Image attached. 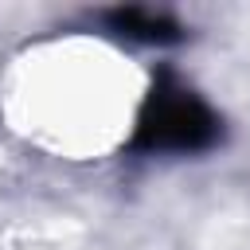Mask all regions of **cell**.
I'll return each instance as SVG.
<instances>
[{
    "instance_id": "obj_1",
    "label": "cell",
    "mask_w": 250,
    "mask_h": 250,
    "mask_svg": "<svg viewBox=\"0 0 250 250\" xmlns=\"http://www.w3.org/2000/svg\"><path fill=\"white\" fill-rule=\"evenodd\" d=\"M215 137L211 109L191 90H152L141 113V145L145 148H199Z\"/></svg>"
}]
</instances>
